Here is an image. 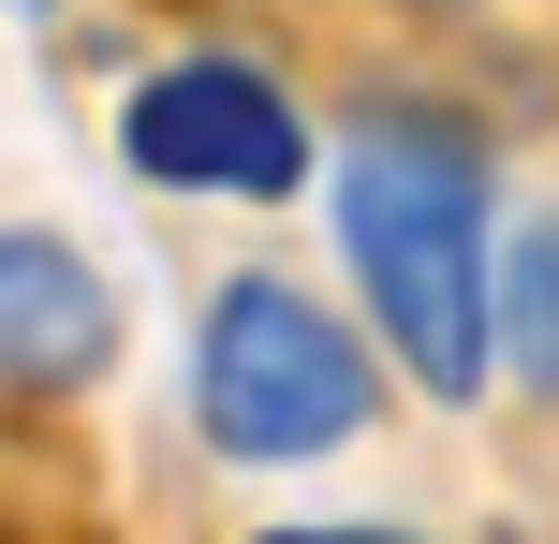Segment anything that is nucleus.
<instances>
[{"label":"nucleus","mask_w":559,"mask_h":544,"mask_svg":"<svg viewBox=\"0 0 559 544\" xmlns=\"http://www.w3.org/2000/svg\"><path fill=\"white\" fill-rule=\"evenodd\" d=\"M324 221L383 353L427 398L501 383V162L456 104H354L324 147Z\"/></svg>","instance_id":"1"},{"label":"nucleus","mask_w":559,"mask_h":544,"mask_svg":"<svg viewBox=\"0 0 559 544\" xmlns=\"http://www.w3.org/2000/svg\"><path fill=\"white\" fill-rule=\"evenodd\" d=\"M501 368L515 398H559V206L501 235Z\"/></svg>","instance_id":"5"},{"label":"nucleus","mask_w":559,"mask_h":544,"mask_svg":"<svg viewBox=\"0 0 559 544\" xmlns=\"http://www.w3.org/2000/svg\"><path fill=\"white\" fill-rule=\"evenodd\" d=\"M368 412H383V368L368 339L295 280H222L206 294V339H192V427L206 457L236 471H309V457H354Z\"/></svg>","instance_id":"2"},{"label":"nucleus","mask_w":559,"mask_h":544,"mask_svg":"<svg viewBox=\"0 0 559 544\" xmlns=\"http://www.w3.org/2000/svg\"><path fill=\"white\" fill-rule=\"evenodd\" d=\"M118 162H133L147 192H192V206H280V192L324 177V147H309V104L265 74V59L192 45V59H163V74H133Z\"/></svg>","instance_id":"3"},{"label":"nucleus","mask_w":559,"mask_h":544,"mask_svg":"<svg viewBox=\"0 0 559 544\" xmlns=\"http://www.w3.org/2000/svg\"><path fill=\"white\" fill-rule=\"evenodd\" d=\"M118 353V294L88 251H59L45 221H0V383H104Z\"/></svg>","instance_id":"4"},{"label":"nucleus","mask_w":559,"mask_h":544,"mask_svg":"<svg viewBox=\"0 0 559 544\" xmlns=\"http://www.w3.org/2000/svg\"><path fill=\"white\" fill-rule=\"evenodd\" d=\"M265 544H413V530H354V516H324V530H265Z\"/></svg>","instance_id":"6"},{"label":"nucleus","mask_w":559,"mask_h":544,"mask_svg":"<svg viewBox=\"0 0 559 544\" xmlns=\"http://www.w3.org/2000/svg\"><path fill=\"white\" fill-rule=\"evenodd\" d=\"M427 15H442V0H427Z\"/></svg>","instance_id":"7"}]
</instances>
